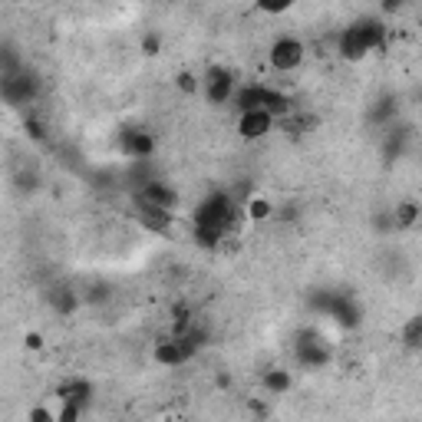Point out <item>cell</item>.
Here are the masks:
<instances>
[{
	"label": "cell",
	"instance_id": "6da1fadb",
	"mask_svg": "<svg viewBox=\"0 0 422 422\" xmlns=\"http://www.w3.org/2000/svg\"><path fill=\"white\" fill-rule=\"evenodd\" d=\"M386 46V24H379V20H356L353 26H346L343 34H340V56L350 63L363 60L366 53H376Z\"/></svg>",
	"mask_w": 422,
	"mask_h": 422
},
{
	"label": "cell",
	"instance_id": "7a4b0ae2",
	"mask_svg": "<svg viewBox=\"0 0 422 422\" xmlns=\"http://www.w3.org/2000/svg\"><path fill=\"white\" fill-rule=\"evenodd\" d=\"M303 60H307V46L297 36H281L267 50V63H271L274 73H293V69H301Z\"/></svg>",
	"mask_w": 422,
	"mask_h": 422
},
{
	"label": "cell",
	"instance_id": "3957f363",
	"mask_svg": "<svg viewBox=\"0 0 422 422\" xmlns=\"http://www.w3.org/2000/svg\"><path fill=\"white\" fill-rule=\"evenodd\" d=\"M238 79H234V73L228 66H208L205 73V96H208V103H215V106H224V103H231L234 96H238Z\"/></svg>",
	"mask_w": 422,
	"mask_h": 422
},
{
	"label": "cell",
	"instance_id": "277c9868",
	"mask_svg": "<svg viewBox=\"0 0 422 422\" xmlns=\"http://www.w3.org/2000/svg\"><path fill=\"white\" fill-rule=\"evenodd\" d=\"M277 126V119L267 109H251V112H238V136L244 142H258L267 132Z\"/></svg>",
	"mask_w": 422,
	"mask_h": 422
},
{
	"label": "cell",
	"instance_id": "5b68a950",
	"mask_svg": "<svg viewBox=\"0 0 422 422\" xmlns=\"http://www.w3.org/2000/svg\"><path fill=\"white\" fill-rule=\"evenodd\" d=\"M139 201L175 215V208H179V191H175L169 181H146V189L139 191Z\"/></svg>",
	"mask_w": 422,
	"mask_h": 422
},
{
	"label": "cell",
	"instance_id": "8992f818",
	"mask_svg": "<svg viewBox=\"0 0 422 422\" xmlns=\"http://www.w3.org/2000/svg\"><path fill=\"white\" fill-rule=\"evenodd\" d=\"M56 399H60V403L86 406L89 399H93V386H89L86 379H69V383H63V386L56 389Z\"/></svg>",
	"mask_w": 422,
	"mask_h": 422
},
{
	"label": "cell",
	"instance_id": "52a82bcc",
	"mask_svg": "<svg viewBox=\"0 0 422 422\" xmlns=\"http://www.w3.org/2000/svg\"><path fill=\"white\" fill-rule=\"evenodd\" d=\"M422 224V208L416 205V201H399L396 211H393V228H399V231H413V228H419Z\"/></svg>",
	"mask_w": 422,
	"mask_h": 422
},
{
	"label": "cell",
	"instance_id": "ba28073f",
	"mask_svg": "<svg viewBox=\"0 0 422 422\" xmlns=\"http://www.w3.org/2000/svg\"><path fill=\"white\" fill-rule=\"evenodd\" d=\"M126 152H129L132 159H149L152 152H156V139L149 136V132H129V139H126Z\"/></svg>",
	"mask_w": 422,
	"mask_h": 422
},
{
	"label": "cell",
	"instance_id": "9c48e42d",
	"mask_svg": "<svg viewBox=\"0 0 422 422\" xmlns=\"http://www.w3.org/2000/svg\"><path fill=\"white\" fill-rule=\"evenodd\" d=\"M264 389L271 396H284L287 389H291V373L287 370H267L264 373Z\"/></svg>",
	"mask_w": 422,
	"mask_h": 422
},
{
	"label": "cell",
	"instance_id": "30bf717a",
	"mask_svg": "<svg viewBox=\"0 0 422 422\" xmlns=\"http://www.w3.org/2000/svg\"><path fill=\"white\" fill-rule=\"evenodd\" d=\"M244 215H248L251 221H267V218L274 215V205L267 199H261V195H254V199L248 201V208H244Z\"/></svg>",
	"mask_w": 422,
	"mask_h": 422
},
{
	"label": "cell",
	"instance_id": "8fae6325",
	"mask_svg": "<svg viewBox=\"0 0 422 422\" xmlns=\"http://www.w3.org/2000/svg\"><path fill=\"white\" fill-rule=\"evenodd\" d=\"M79 419H83V406L56 399V422H79Z\"/></svg>",
	"mask_w": 422,
	"mask_h": 422
},
{
	"label": "cell",
	"instance_id": "7c38bea8",
	"mask_svg": "<svg viewBox=\"0 0 422 422\" xmlns=\"http://www.w3.org/2000/svg\"><path fill=\"white\" fill-rule=\"evenodd\" d=\"M175 86H179V93L195 96V93H199V76H195L191 69H181L179 76H175Z\"/></svg>",
	"mask_w": 422,
	"mask_h": 422
},
{
	"label": "cell",
	"instance_id": "4fadbf2b",
	"mask_svg": "<svg viewBox=\"0 0 422 422\" xmlns=\"http://www.w3.org/2000/svg\"><path fill=\"white\" fill-rule=\"evenodd\" d=\"M403 343L406 346H419L422 343V317H413L403 327Z\"/></svg>",
	"mask_w": 422,
	"mask_h": 422
},
{
	"label": "cell",
	"instance_id": "5bb4252c",
	"mask_svg": "<svg viewBox=\"0 0 422 422\" xmlns=\"http://www.w3.org/2000/svg\"><path fill=\"white\" fill-rule=\"evenodd\" d=\"M26 422H56V409H50V406H34V409L26 413Z\"/></svg>",
	"mask_w": 422,
	"mask_h": 422
},
{
	"label": "cell",
	"instance_id": "9a60e30c",
	"mask_svg": "<svg viewBox=\"0 0 422 422\" xmlns=\"http://www.w3.org/2000/svg\"><path fill=\"white\" fill-rule=\"evenodd\" d=\"M24 129H26V136L34 139V142H44V136H46V132H44V126H40V119H34V116H26V119H24Z\"/></svg>",
	"mask_w": 422,
	"mask_h": 422
},
{
	"label": "cell",
	"instance_id": "2e32d148",
	"mask_svg": "<svg viewBox=\"0 0 422 422\" xmlns=\"http://www.w3.org/2000/svg\"><path fill=\"white\" fill-rule=\"evenodd\" d=\"M159 50H162V36H159V34H146V40H142V53H146V56H156Z\"/></svg>",
	"mask_w": 422,
	"mask_h": 422
},
{
	"label": "cell",
	"instance_id": "e0dca14e",
	"mask_svg": "<svg viewBox=\"0 0 422 422\" xmlns=\"http://www.w3.org/2000/svg\"><path fill=\"white\" fill-rule=\"evenodd\" d=\"M24 346L30 350V353H40V350H44V336L36 333V330H30V333L24 336Z\"/></svg>",
	"mask_w": 422,
	"mask_h": 422
},
{
	"label": "cell",
	"instance_id": "ac0fdd59",
	"mask_svg": "<svg viewBox=\"0 0 422 422\" xmlns=\"http://www.w3.org/2000/svg\"><path fill=\"white\" fill-rule=\"evenodd\" d=\"M248 409L258 416V419H264L267 416V403H261V399H248Z\"/></svg>",
	"mask_w": 422,
	"mask_h": 422
}]
</instances>
